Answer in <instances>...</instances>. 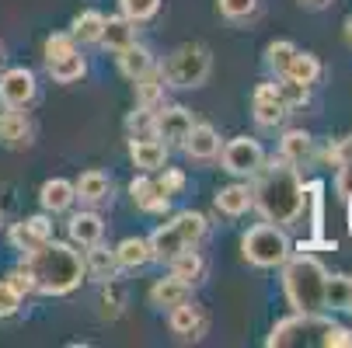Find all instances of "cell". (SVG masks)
<instances>
[{
  "mask_svg": "<svg viewBox=\"0 0 352 348\" xmlns=\"http://www.w3.org/2000/svg\"><path fill=\"white\" fill-rule=\"evenodd\" d=\"M251 206H255L269 223L293 227L300 220V206H304V178H300V167H293L283 157L265 161L255 171Z\"/></svg>",
  "mask_w": 352,
  "mask_h": 348,
  "instance_id": "obj_1",
  "label": "cell"
},
{
  "mask_svg": "<svg viewBox=\"0 0 352 348\" xmlns=\"http://www.w3.org/2000/svg\"><path fill=\"white\" fill-rule=\"evenodd\" d=\"M21 265H25V272L32 275L35 292H45V296H67V292H74V289L84 282V275H87L80 251H74L70 244L53 240V237H49L45 244H38L35 251H28Z\"/></svg>",
  "mask_w": 352,
  "mask_h": 348,
  "instance_id": "obj_2",
  "label": "cell"
},
{
  "mask_svg": "<svg viewBox=\"0 0 352 348\" xmlns=\"http://www.w3.org/2000/svg\"><path fill=\"white\" fill-rule=\"evenodd\" d=\"M283 292L286 303L300 314H321L324 307V282H328V268L311 255V251H296L289 255L283 265Z\"/></svg>",
  "mask_w": 352,
  "mask_h": 348,
  "instance_id": "obj_3",
  "label": "cell"
},
{
  "mask_svg": "<svg viewBox=\"0 0 352 348\" xmlns=\"http://www.w3.org/2000/svg\"><path fill=\"white\" fill-rule=\"evenodd\" d=\"M241 255L248 265L255 268H279L289 255H293V244L286 237V230L279 223H258L251 227L244 237H241Z\"/></svg>",
  "mask_w": 352,
  "mask_h": 348,
  "instance_id": "obj_4",
  "label": "cell"
},
{
  "mask_svg": "<svg viewBox=\"0 0 352 348\" xmlns=\"http://www.w3.org/2000/svg\"><path fill=\"white\" fill-rule=\"evenodd\" d=\"M213 73V53L203 42H185L164 60L161 77L171 87H203Z\"/></svg>",
  "mask_w": 352,
  "mask_h": 348,
  "instance_id": "obj_5",
  "label": "cell"
},
{
  "mask_svg": "<svg viewBox=\"0 0 352 348\" xmlns=\"http://www.w3.org/2000/svg\"><path fill=\"white\" fill-rule=\"evenodd\" d=\"M331 324H335V321H328V317H324V310H321V314H300V310H293V317L279 321V324H276V327L269 331L265 345H269V348H296V345H321V348H324V341H328V331H331Z\"/></svg>",
  "mask_w": 352,
  "mask_h": 348,
  "instance_id": "obj_6",
  "label": "cell"
},
{
  "mask_svg": "<svg viewBox=\"0 0 352 348\" xmlns=\"http://www.w3.org/2000/svg\"><path fill=\"white\" fill-rule=\"evenodd\" d=\"M220 161H223V171H227V174L255 178V171L265 164V150H262V143H258V139L237 136V139H230L223 150H220Z\"/></svg>",
  "mask_w": 352,
  "mask_h": 348,
  "instance_id": "obj_7",
  "label": "cell"
},
{
  "mask_svg": "<svg viewBox=\"0 0 352 348\" xmlns=\"http://www.w3.org/2000/svg\"><path fill=\"white\" fill-rule=\"evenodd\" d=\"M38 94L35 73L28 67H11L0 73V105L4 108H28Z\"/></svg>",
  "mask_w": 352,
  "mask_h": 348,
  "instance_id": "obj_8",
  "label": "cell"
},
{
  "mask_svg": "<svg viewBox=\"0 0 352 348\" xmlns=\"http://www.w3.org/2000/svg\"><path fill=\"white\" fill-rule=\"evenodd\" d=\"M192 126H195V122H192V112L182 108V105H164V108L157 105V108H154V136L164 139L168 150L185 143V136H188Z\"/></svg>",
  "mask_w": 352,
  "mask_h": 348,
  "instance_id": "obj_9",
  "label": "cell"
},
{
  "mask_svg": "<svg viewBox=\"0 0 352 348\" xmlns=\"http://www.w3.org/2000/svg\"><path fill=\"white\" fill-rule=\"evenodd\" d=\"M168 327H171V334H175L178 341H199V338L210 331V317H206L203 307H195L192 300H185V303L171 307Z\"/></svg>",
  "mask_w": 352,
  "mask_h": 348,
  "instance_id": "obj_10",
  "label": "cell"
},
{
  "mask_svg": "<svg viewBox=\"0 0 352 348\" xmlns=\"http://www.w3.org/2000/svg\"><path fill=\"white\" fill-rule=\"evenodd\" d=\"M251 112H255V122H258V126L276 129V126H283V119L289 115V105L279 97L276 84H258L255 94H251Z\"/></svg>",
  "mask_w": 352,
  "mask_h": 348,
  "instance_id": "obj_11",
  "label": "cell"
},
{
  "mask_svg": "<svg viewBox=\"0 0 352 348\" xmlns=\"http://www.w3.org/2000/svg\"><path fill=\"white\" fill-rule=\"evenodd\" d=\"M8 237H11V244H14V251L28 255V251H35L38 244H45L49 237H53V220H49L45 213H38V216H28V220L14 223Z\"/></svg>",
  "mask_w": 352,
  "mask_h": 348,
  "instance_id": "obj_12",
  "label": "cell"
},
{
  "mask_svg": "<svg viewBox=\"0 0 352 348\" xmlns=\"http://www.w3.org/2000/svg\"><path fill=\"white\" fill-rule=\"evenodd\" d=\"M129 195H133V202H136V209H143V213H164L168 209V202H171V195L150 178L146 171L140 174V178H133L129 181Z\"/></svg>",
  "mask_w": 352,
  "mask_h": 348,
  "instance_id": "obj_13",
  "label": "cell"
},
{
  "mask_svg": "<svg viewBox=\"0 0 352 348\" xmlns=\"http://www.w3.org/2000/svg\"><path fill=\"white\" fill-rule=\"evenodd\" d=\"M32 122L21 115V108H4L0 112V143L11 146V150H25V146H32Z\"/></svg>",
  "mask_w": 352,
  "mask_h": 348,
  "instance_id": "obj_14",
  "label": "cell"
},
{
  "mask_svg": "<svg viewBox=\"0 0 352 348\" xmlns=\"http://www.w3.org/2000/svg\"><path fill=\"white\" fill-rule=\"evenodd\" d=\"M129 157L140 171L154 174L168 164V146L157 139V136H146V139H129Z\"/></svg>",
  "mask_w": 352,
  "mask_h": 348,
  "instance_id": "obj_15",
  "label": "cell"
},
{
  "mask_svg": "<svg viewBox=\"0 0 352 348\" xmlns=\"http://www.w3.org/2000/svg\"><path fill=\"white\" fill-rule=\"evenodd\" d=\"M182 146H185V154L192 161H213V157H220V132L206 122H199V126L188 129Z\"/></svg>",
  "mask_w": 352,
  "mask_h": 348,
  "instance_id": "obj_16",
  "label": "cell"
},
{
  "mask_svg": "<svg viewBox=\"0 0 352 348\" xmlns=\"http://www.w3.org/2000/svg\"><path fill=\"white\" fill-rule=\"evenodd\" d=\"M279 157L289 161L293 167H311L314 164V136L304 129H289L279 143Z\"/></svg>",
  "mask_w": 352,
  "mask_h": 348,
  "instance_id": "obj_17",
  "label": "cell"
},
{
  "mask_svg": "<svg viewBox=\"0 0 352 348\" xmlns=\"http://www.w3.org/2000/svg\"><path fill=\"white\" fill-rule=\"evenodd\" d=\"M74 198H77V188L74 181L67 178H49L42 188H38V202L45 213H67L74 206Z\"/></svg>",
  "mask_w": 352,
  "mask_h": 348,
  "instance_id": "obj_18",
  "label": "cell"
},
{
  "mask_svg": "<svg viewBox=\"0 0 352 348\" xmlns=\"http://www.w3.org/2000/svg\"><path fill=\"white\" fill-rule=\"evenodd\" d=\"M146 244H150V258H154V262H171L175 255H182L188 247L182 240V233L175 230V223H161L154 233L146 237Z\"/></svg>",
  "mask_w": 352,
  "mask_h": 348,
  "instance_id": "obj_19",
  "label": "cell"
},
{
  "mask_svg": "<svg viewBox=\"0 0 352 348\" xmlns=\"http://www.w3.org/2000/svg\"><path fill=\"white\" fill-rule=\"evenodd\" d=\"M192 300V286L182 282L178 275H168V279H157L154 286H150V303L161 307V310H171L178 303Z\"/></svg>",
  "mask_w": 352,
  "mask_h": 348,
  "instance_id": "obj_20",
  "label": "cell"
},
{
  "mask_svg": "<svg viewBox=\"0 0 352 348\" xmlns=\"http://www.w3.org/2000/svg\"><path fill=\"white\" fill-rule=\"evenodd\" d=\"M84 272L94 275L98 282L105 279H116L119 275V262H116V251H109V247H102V240L98 244H87L84 251Z\"/></svg>",
  "mask_w": 352,
  "mask_h": 348,
  "instance_id": "obj_21",
  "label": "cell"
},
{
  "mask_svg": "<svg viewBox=\"0 0 352 348\" xmlns=\"http://www.w3.org/2000/svg\"><path fill=\"white\" fill-rule=\"evenodd\" d=\"M136 42V25L129 18H105L102 25V38H98V45L112 49V53H122L126 45Z\"/></svg>",
  "mask_w": 352,
  "mask_h": 348,
  "instance_id": "obj_22",
  "label": "cell"
},
{
  "mask_svg": "<svg viewBox=\"0 0 352 348\" xmlns=\"http://www.w3.org/2000/svg\"><path fill=\"white\" fill-rule=\"evenodd\" d=\"M74 188H77V198H84V202H91V206L109 202V195H112V181L102 171H84Z\"/></svg>",
  "mask_w": 352,
  "mask_h": 348,
  "instance_id": "obj_23",
  "label": "cell"
},
{
  "mask_svg": "<svg viewBox=\"0 0 352 348\" xmlns=\"http://www.w3.org/2000/svg\"><path fill=\"white\" fill-rule=\"evenodd\" d=\"M171 275H178L182 282H188V286H195V282H203L206 279V258L195 251V247H185L182 255H175L171 262Z\"/></svg>",
  "mask_w": 352,
  "mask_h": 348,
  "instance_id": "obj_24",
  "label": "cell"
},
{
  "mask_svg": "<svg viewBox=\"0 0 352 348\" xmlns=\"http://www.w3.org/2000/svg\"><path fill=\"white\" fill-rule=\"evenodd\" d=\"M328 164H335V171H338L335 188H338V195L345 198V195L352 192V136L331 146V150H328Z\"/></svg>",
  "mask_w": 352,
  "mask_h": 348,
  "instance_id": "obj_25",
  "label": "cell"
},
{
  "mask_svg": "<svg viewBox=\"0 0 352 348\" xmlns=\"http://www.w3.org/2000/svg\"><path fill=\"white\" fill-rule=\"evenodd\" d=\"M157 63H154V56H150V49L146 45H126L122 53H119V70L129 77V80H140V77H146L150 70H154Z\"/></svg>",
  "mask_w": 352,
  "mask_h": 348,
  "instance_id": "obj_26",
  "label": "cell"
},
{
  "mask_svg": "<svg viewBox=\"0 0 352 348\" xmlns=\"http://www.w3.org/2000/svg\"><path fill=\"white\" fill-rule=\"evenodd\" d=\"M102 233H105V223H102V216H98V213H77V216H70V240L74 244H80V247L98 244V240H102Z\"/></svg>",
  "mask_w": 352,
  "mask_h": 348,
  "instance_id": "obj_27",
  "label": "cell"
},
{
  "mask_svg": "<svg viewBox=\"0 0 352 348\" xmlns=\"http://www.w3.org/2000/svg\"><path fill=\"white\" fill-rule=\"evenodd\" d=\"M116 262H119V268H129V272L150 265V262H154V258H150V244L143 237H126L116 247Z\"/></svg>",
  "mask_w": 352,
  "mask_h": 348,
  "instance_id": "obj_28",
  "label": "cell"
},
{
  "mask_svg": "<svg viewBox=\"0 0 352 348\" xmlns=\"http://www.w3.org/2000/svg\"><path fill=\"white\" fill-rule=\"evenodd\" d=\"M45 70H49V77H53L56 84H74V80H80V77L87 73V60L74 49V53H67V56H60V60H49Z\"/></svg>",
  "mask_w": 352,
  "mask_h": 348,
  "instance_id": "obj_29",
  "label": "cell"
},
{
  "mask_svg": "<svg viewBox=\"0 0 352 348\" xmlns=\"http://www.w3.org/2000/svg\"><path fill=\"white\" fill-rule=\"evenodd\" d=\"M217 209L223 216H244L251 209V188L248 185H227L217 192Z\"/></svg>",
  "mask_w": 352,
  "mask_h": 348,
  "instance_id": "obj_30",
  "label": "cell"
},
{
  "mask_svg": "<svg viewBox=\"0 0 352 348\" xmlns=\"http://www.w3.org/2000/svg\"><path fill=\"white\" fill-rule=\"evenodd\" d=\"M286 73L293 77V80H300V84H307V87H314L318 80H321V60L314 56V53H293V60H289V67H286Z\"/></svg>",
  "mask_w": 352,
  "mask_h": 348,
  "instance_id": "obj_31",
  "label": "cell"
},
{
  "mask_svg": "<svg viewBox=\"0 0 352 348\" xmlns=\"http://www.w3.org/2000/svg\"><path fill=\"white\" fill-rule=\"evenodd\" d=\"M102 25H105V14H98V11H84V14H77V18H74L70 35H74V42H80V45H94L98 38H102Z\"/></svg>",
  "mask_w": 352,
  "mask_h": 348,
  "instance_id": "obj_32",
  "label": "cell"
},
{
  "mask_svg": "<svg viewBox=\"0 0 352 348\" xmlns=\"http://www.w3.org/2000/svg\"><path fill=\"white\" fill-rule=\"evenodd\" d=\"M349 300H352V275H342V272L328 275V282H324V307L349 310Z\"/></svg>",
  "mask_w": 352,
  "mask_h": 348,
  "instance_id": "obj_33",
  "label": "cell"
},
{
  "mask_svg": "<svg viewBox=\"0 0 352 348\" xmlns=\"http://www.w3.org/2000/svg\"><path fill=\"white\" fill-rule=\"evenodd\" d=\"M136 97H140V105H143V108H157V105L164 102V77H161L157 67L150 70L146 77L136 80Z\"/></svg>",
  "mask_w": 352,
  "mask_h": 348,
  "instance_id": "obj_34",
  "label": "cell"
},
{
  "mask_svg": "<svg viewBox=\"0 0 352 348\" xmlns=\"http://www.w3.org/2000/svg\"><path fill=\"white\" fill-rule=\"evenodd\" d=\"M171 223H175V230L182 233V240H185L188 247H195L199 240L206 237V216H203V213H192V209H185V213H178Z\"/></svg>",
  "mask_w": 352,
  "mask_h": 348,
  "instance_id": "obj_35",
  "label": "cell"
},
{
  "mask_svg": "<svg viewBox=\"0 0 352 348\" xmlns=\"http://www.w3.org/2000/svg\"><path fill=\"white\" fill-rule=\"evenodd\" d=\"M122 307H126V289H122V282L105 279V282H102V317H105V321H116V317L122 314Z\"/></svg>",
  "mask_w": 352,
  "mask_h": 348,
  "instance_id": "obj_36",
  "label": "cell"
},
{
  "mask_svg": "<svg viewBox=\"0 0 352 348\" xmlns=\"http://www.w3.org/2000/svg\"><path fill=\"white\" fill-rule=\"evenodd\" d=\"M276 91H279V97H283L289 108H300V105H307V102H311V87H307V84H300V80H293L289 73H279Z\"/></svg>",
  "mask_w": 352,
  "mask_h": 348,
  "instance_id": "obj_37",
  "label": "cell"
},
{
  "mask_svg": "<svg viewBox=\"0 0 352 348\" xmlns=\"http://www.w3.org/2000/svg\"><path fill=\"white\" fill-rule=\"evenodd\" d=\"M119 11H122V18L140 25V21H150L161 11V0H119Z\"/></svg>",
  "mask_w": 352,
  "mask_h": 348,
  "instance_id": "obj_38",
  "label": "cell"
},
{
  "mask_svg": "<svg viewBox=\"0 0 352 348\" xmlns=\"http://www.w3.org/2000/svg\"><path fill=\"white\" fill-rule=\"evenodd\" d=\"M126 132L129 139H146V136H154V108H136L129 119H126Z\"/></svg>",
  "mask_w": 352,
  "mask_h": 348,
  "instance_id": "obj_39",
  "label": "cell"
},
{
  "mask_svg": "<svg viewBox=\"0 0 352 348\" xmlns=\"http://www.w3.org/2000/svg\"><path fill=\"white\" fill-rule=\"evenodd\" d=\"M293 53H296V45H293V42H286V38L272 42V45L265 49V63H269V70H276V73H286V67H289Z\"/></svg>",
  "mask_w": 352,
  "mask_h": 348,
  "instance_id": "obj_40",
  "label": "cell"
},
{
  "mask_svg": "<svg viewBox=\"0 0 352 348\" xmlns=\"http://www.w3.org/2000/svg\"><path fill=\"white\" fill-rule=\"evenodd\" d=\"M74 49H77V42H74V35L67 32H60V35H49L45 38V49H42V53H45V63L49 60H60V56H67V53H74Z\"/></svg>",
  "mask_w": 352,
  "mask_h": 348,
  "instance_id": "obj_41",
  "label": "cell"
},
{
  "mask_svg": "<svg viewBox=\"0 0 352 348\" xmlns=\"http://www.w3.org/2000/svg\"><path fill=\"white\" fill-rule=\"evenodd\" d=\"M255 8H258V0H220V14L227 21H244L255 14Z\"/></svg>",
  "mask_w": 352,
  "mask_h": 348,
  "instance_id": "obj_42",
  "label": "cell"
},
{
  "mask_svg": "<svg viewBox=\"0 0 352 348\" xmlns=\"http://www.w3.org/2000/svg\"><path fill=\"white\" fill-rule=\"evenodd\" d=\"M21 300H25V296L8 279H0V317H14L21 310Z\"/></svg>",
  "mask_w": 352,
  "mask_h": 348,
  "instance_id": "obj_43",
  "label": "cell"
},
{
  "mask_svg": "<svg viewBox=\"0 0 352 348\" xmlns=\"http://www.w3.org/2000/svg\"><path fill=\"white\" fill-rule=\"evenodd\" d=\"M157 185H161L168 195H178V192L185 188V174H182V171H175V167H164V178H161Z\"/></svg>",
  "mask_w": 352,
  "mask_h": 348,
  "instance_id": "obj_44",
  "label": "cell"
},
{
  "mask_svg": "<svg viewBox=\"0 0 352 348\" xmlns=\"http://www.w3.org/2000/svg\"><path fill=\"white\" fill-rule=\"evenodd\" d=\"M8 282H11V286H14L21 296H25V292H35V286H32V275L25 272V265H18V268L8 275Z\"/></svg>",
  "mask_w": 352,
  "mask_h": 348,
  "instance_id": "obj_45",
  "label": "cell"
},
{
  "mask_svg": "<svg viewBox=\"0 0 352 348\" xmlns=\"http://www.w3.org/2000/svg\"><path fill=\"white\" fill-rule=\"evenodd\" d=\"M345 220H349V237H352V192L345 195Z\"/></svg>",
  "mask_w": 352,
  "mask_h": 348,
  "instance_id": "obj_46",
  "label": "cell"
},
{
  "mask_svg": "<svg viewBox=\"0 0 352 348\" xmlns=\"http://www.w3.org/2000/svg\"><path fill=\"white\" fill-rule=\"evenodd\" d=\"M345 42H349V45H352V14H349V18H345Z\"/></svg>",
  "mask_w": 352,
  "mask_h": 348,
  "instance_id": "obj_47",
  "label": "cell"
},
{
  "mask_svg": "<svg viewBox=\"0 0 352 348\" xmlns=\"http://www.w3.org/2000/svg\"><path fill=\"white\" fill-rule=\"evenodd\" d=\"M300 4H307V8H324L328 0H300Z\"/></svg>",
  "mask_w": 352,
  "mask_h": 348,
  "instance_id": "obj_48",
  "label": "cell"
},
{
  "mask_svg": "<svg viewBox=\"0 0 352 348\" xmlns=\"http://www.w3.org/2000/svg\"><path fill=\"white\" fill-rule=\"evenodd\" d=\"M349 314H352V300H349Z\"/></svg>",
  "mask_w": 352,
  "mask_h": 348,
  "instance_id": "obj_49",
  "label": "cell"
},
{
  "mask_svg": "<svg viewBox=\"0 0 352 348\" xmlns=\"http://www.w3.org/2000/svg\"><path fill=\"white\" fill-rule=\"evenodd\" d=\"M0 56H4V49H0Z\"/></svg>",
  "mask_w": 352,
  "mask_h": 348,
  "instance_id": "obj_50",
  "label": "cell"
}]
</instances>
